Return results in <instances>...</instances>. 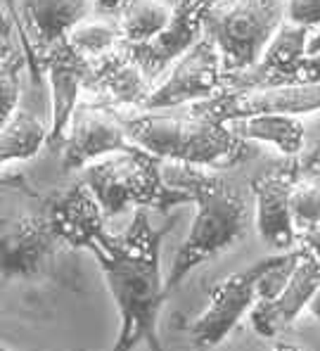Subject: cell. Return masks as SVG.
<instances>
[{
    "mask_svg": "<svg viewBox=\"0 0 320 351\" xmlns=\"http://www.w3.org/2000/svg\"><path fill=\"white\" fill-rule=\"evenodd\" d=\"M175 219L154 228L147 209H136L121 233L107 230L90 254L100 263L114 306L119 311V335L110 351H167L159 339V313L167 302V278L162 276V245Z\"/></svg>",
    "mask_w": 320,
    "mask_h": 351,
    "instance_id": "1",
    "label": "cell"
},
{
    "mask_svg": "<svg viewBox=\"0 0 320 351\" xmlns=\"http://www.w3.org/2000/svg\"><path fill=\"white\" fill-rule=\"evenodd\" d=\"M162 173L171 188L185 193L190 204H195L193 226L175 252L164 282L167 297H171L195 268L216 259L242 240L254 214L249 195L216 169L164 162Z\"/></svg>",
    "mask_w": 320,
    "mask_h": 351,
    "instance_id": "2",
    "label": "cell"
},
{
    "mask_svg": "<svg viewBox=\"0 0 320 351\" xmlns=\"http://www.w3.org/2000/svg\"><path fill=\"white\" fill-rule=\"evenodd\" d=\"M121 121L128 141L159 162L223 169L251 154V143L237 136L230 123L204 119L190 110H121Z\"/></svg>",
    "mask_w": 320,
    "mask_h": 351,
    "instance_id": "3",
    "label": "cell"
},
{
    "mask_svg": "<svg viewBox=\"0 0 320 351\" xmlns=\"http://www.w3.org/2000/svg\"><path fill=\"white\" fill-rule=\"evenodd\" d=\"M66 245L48 214V195L24 176L0 178V282H29L55 276Z\"/></svg>",
    "mask_w": 320,
    "mask_h": 351,
    "instance_id": "4",
    "label": "cell"
},
{
    "mask_svg": "<svg viewBox=\"0 0 320 351\" xmlns=\"http://www.w3.org/2000/svg\"><path fill=\"white\" fill-rule=\"evenodd\" d=\"M162 164L145 149L136 147L88 164L79 171V178L102 206L107 219L126 214L128 209H157L169 214L173 206L190 204V199L164 180Z\"/></svg>",
    "mask_w": 320,
    "mask_h": 351,
    "instance_id": "5",
    "label": "cell"
},
{
    "mask_svg": "<svg viewBox=\"0 0 320 351\" xmlns=\"http://www.w3.org/2000/svg\"><path fill=\"white\" fill-rule=\"evenodd\" d=\"M297 254L299 250H290L266 256V259L251 263L249 268L230 273L223 280L216 282L209 292L204 311L188 328L195 347L202 351L219 347L237 325L245 321L247 313L254 311L261 299L280 290L297 261Z\"/></svg>",
    "mask_w": 320,
    "mask_h": 351,
    "instance_id": "6",
    "label": "cell"
},
{
    "mask_svg": "<svg viewBox=\"0 0 320 351\" xmlns=\"http://www.w3.org/2000/svg\"><path fill=\"white\" fill-rule=\"evenodd\" d=\"M285 22L287 0H219L204 19V36L219 50L225 74H240L261 60Z\"/></svg>",
    "mask_w": 320,
    "mask_h": 351,
    "instance_id": "7",
    "label": "cell"
},
{
    "mask_svg": "<svg viewBox=\"0 0 320 351\" xmlns=\"http://www.w3.org/2000/svg\"><path fill=\"white\" fill-rule=\"evenodd\" d=\"M188 110L221 123H233L266 114H313V112H320V84L223 88L219 95L197 102V105H190Z\"/></svg>",
    "mask_w": 320,
    "mask_h": 351,
    "instance_id": "8",
    "label": "cell"
},
{
    "mask_svg": "<svg viewBox=\"0 0 320 351\" xmlns=\"http://www.w3.org/2000/svg\"><path fill=\"white\" fill-rule=\"evenodd\" d=\"M225 86V69L216 45L206 36L164 71L143 105L145 112L178 110L219 95Z\"/></svg>",
    "mask_w": 320,
    "mask_h": 351,
    "instance_id": "9",
    "label": "cell"
},
{
    "mask_svg": "<svg viewBox=\"0 0 320 351\" xmlns=\"http://www.w3.org/2000/svg\"><path fill=\"white\" fill-rule=\"evenodd\" d=\"M136 149L121 121V110L93 97H81L60 147L62 171L74 173L102 157Z\"/></svg>",
    "mask_w": 320,
    "mask_h": 351,
    "instance_id": "10",
    "label": "cell"
},
{
    "mask_svg": "<svg viewBox=\"0 0 320 351\" xmlns=\"http://www.w3.org/2000/svg\"><path fill=\"white\" fill-rule=\"evenodd\" d=\"M311 29L285 22L261 60L240 74H225L223 88H268L320 84V55H308Z\"/></svg>",
    "mask_w": 320,
    "mask_h": 351,
    "instance_id": "11",
    "label": "cell"
},
{
    "mask_svg": "<svg viewBox=\"0 0 320 351\" xmlns=\"http://www.w3.org/2000/svg\"><path fill=\"white\" fill-rule=\"evenodd\" d=\"M95 12V0H19L29 74L36 86L43 81L40 58L71 34L76 24Z\"/></svg>",
    "mask_w": 320,
    "mask_h": 351,
    "instance_id": "12",
    "label": "cell"
},
{
    "mask_svg": "<svg viewBox=\"0 0 320 351\" xmlns=\"http://www.w3.org/2000/svg\"><path fill=\"white\" fill-rule=\"evenodd\" d=\"M40 69H43V79L50 86L48 147L60 149L64 143L71 114L79 107L88 81H90L93 62L76 53L69 45V40L64 38L40 58Z\"/></svg>",
    "mask_w": 320,
    "mask_h": 351,
    "instance_id": "13",
    "label": "cell"
},
{
    "mask_svg": "<svg viewBox=\"0 0 320 351\" xmlns=\"http://www.w3.org/2000/svg\"><path fill=\"white\" fill-rule=\"evenodd\" d=\"M299 250V247H297ZM320 290V256L306 250H299L290 276L271 297L261 299L249 313L251 328L261 337H275L308 311L313 297Z\"/></svg>",
    "mask_w": 320,
    "mask_h": 351,
    "instance_id": "14",
    "label": "cell"
},
{
    "mask_svg": "<svg viewBox=\"0 0 320 351\" xmlns=\"http://www.w3.org/2000/svg\"><path fill=\"white\" fill-rule=\"evenodd\" d=\"M297 176V157L263 171L251 180L254 223L259 237L271 250H297V228L292 219V185Z\"/></svg>",
    "mask_w": 320,
    "mask_h": 351,
    "instance_id": "15",
    "label": "cell"
},
{
    "mask_svg": "<svg viewBox=\"0 0 320 351\" xmlns=\"http://www.w3.org/2000/svg\"><path fill=\"white\" fill-rule=\"evenodd\" d=\"M219 0H175L173 17L169 22V27L164 29L162 36L140 48H131L126 45V50L133 55V60L145 69V74L157 84L164 76V71L173 64L180 55H185L199 38L204 36V19L209 14V10Z\"/></svg>",
    "mask_w": 320,
    "mask_h": 351,
    "instance_id": "16",
    "label": "cell"
},
{
    "mask_svg": "<svg viewBox=\"0 0 320 351\" xmlns=\"http://www.w3.org/2000/svg\"><path fill=\"white\" fill-rule=\"evenodd\" d=\"M53 228L66 250H90L107 233V216L81 178L48 195Z\"/></svg>",
    "mask_w": 320,
    "mask_h": 351,
    "instance_id": "17",
    "label": "cell"
},
{
    "mask_svg": "<svg viewBox=\"0 0 320 351\" xmlns=\"http://www.w3.org/2000/svg\"><path fill=\"white\" fill-rule=\"evenodd\" d=\"M154 88V81L145 74L133 55L121 45L107 58L93 62V74L84 97H93L114 110H143Z\"/></svg>",
    "mask_w": 320,
    "mask_h": 351,
    "instance_id": "18",
    "label": "cell"
},
{
    "mask_svg": "<svg viewBox=\"0 0 320 351\" xmlns=\"http://www.w3.org/2000/svg\"><path fill=\"white\" fill-rule=\"evenodd\" d=\"M240 138L249 143H266L282 157H299L304 147V123L299 117L266 114L230 123Z\"/></svg>",
    "mask_w": 320,
    "mask_h": 351,
    "instance_id": "19",
    "label": "cell"
},
{
    "mask_svg": "<svg viewBox=\"0 0 320 351\" xmlns=\"http://www.w3.org/2000/svg\"><path fill=\"white\" fill-rule=\"evenodd\" d=\"M175 10V0H131L116 14L123 45L140 48L164 34Z\"/></svg>",
    "mask_w": 320,
    "mask_h": 351,
    "instance_id": "20",
    "label": "cell"
},
{
    "mask_svg": "<svg viewBox=\"0 0 320 351\" xmlns=\"http://www.w3.org/2000/svg\"><path fill=\"white\" fill-rule=\"evenodd\" d=\"M50 126L34 112L22 110L0 128V169L14 162H29L48 145Z\"/></svg>",
    "mask_w": 320,
    "mask_h": 351,
    "instance_id": "21",
    "label": "cell"
},
{
    "mask_svg": "<svg viewBox=\"0 0 320 351\" xmlns=\"http://www.w3.org/2000/svg\"><path fill=\"white\" fill-rule=\"evenodd\" d=\"M66 40H69V45L76 53L84 55L90 62L107 58V55L114 53V50L123 45L119 19L112 17V14H100V12H93L81 24H76L71 29V34L66 36Z\"/></svg>",
    "mask_w": 320,
    "mask_h": 351,
    "instance_id": "22",
    "label": "cell"
},
{
    "mask_svg": "<svg viewBox=\"0 0 320 351\" xmlns=\"http://www.w3.org/2000/svg\"><path fill=\"white\" fill-rule=\"evenodd\" d=\"M292 219L297 235L320 221V173L304 169L299 164V157L292 185Z\"/></svg>",
    "mask_w": 320,
    "mask_h": 351,
    "instance_id": "23",
    "label": "cell"
},
{
    "mask_svg": "<svg viewBox=\"0 0 320 351\" xmlns=\"http://www.w3.org/2000/svg\"><path fill=\"white\" fill-rule=\"evenodd\" d=\"M24 69H29V64L22 48H17L10 58L0 62V128L19 112Z\"/></svg>",
    "mask_w": 320,
    "mask_h": 351,
    "instance_id": "24",
    "label": "cell"
},
{
    "mask_svg": "<svg viewBox=\"0 0 320 351\" xmlns=\"http://www.w3.org/2000/svg\"><path fill=\"white\" fill-rule=\"evenodd\" d=\"M287 22L306 29H320V0H287Z\"/></svg>",
    "mask_w": 320,
    "mask_h": 351,
    "instance_id": "25",
    "label": "cell"
},
{
    "mask_svg": "<svg viewBox=\"0 0 320 351\" xmlns=\"http://www.w3.org/2000/svg\"><path fill=\"white\" fill-rule=\"evenodd\" d=\"M297 247L320 256V221L316 226H311V228L301 230V233L297 235Z\"/></svg>",
    "mask_w": 320,
    "mask_h": 351,
    "instance_id": "26",
    "label": "cell"
},
{
    "mask_svg": "<svg viewBox=\"0 0 320 351\" xmlns=\"http://www.w3.org/2000/svg\"><path fill=\"white\" fill-rule=\"evenodd\" d=\"M5 8H8L10 17H12L14 27H17V38H19V48L24 50L27 45V36H24V24H22V14H19V0H3Z\"/></svg>",
    "mask_w": 320,
    "mask_h": 351,
    "instance_id": "27",
    "label": "cell"
},
{
    "mask_svg": "<svg viewBox=\"0 0 320 351\" xmlns=\"http://www.w3.org/2000/svg\"><path fill=\"white\" fill-rule=\"evenodd\" d=\"M12 36H17V27H14V22H12V17H10L5 3L0 0V40H12Z\"/></svg>",
    "mask_w": 320,
    "mask_h": 351,
    "instance_id": "28",
    "label": "cell"
},
{
    "mask_svg": "<svg viewBox=\"0 0 320 351\" xmlns=\"http://www.w3.org/2000/svg\"><path fill=\"white\" fill-rule=\"evenodd\" d=\"M128 3H131V0H95V12L116 17V14L121 12Z\"/></svg>",
    "mask_w": 320,
    "mask_h": 351,
    "instance_id": "29",
    "label": "cell"
},
{
    "mask_svg": "<svg viewBox=\"0 0 320 351\" xmlns=\"http://www.w3.org/2000/svg\"><path fill=\"white\" fill-rule=\"evenodd\" d=\"M299 164H301L304 169H311V171L320 173V145H316L311 152L304 154V157L299 154Z\"/></svg>",
    "mask_w": 320,
    "mask_h": 351,
    "instance_id": "30",
    "label": "cell"
},
{
    "mask_svg": "<svg viewBox=\"0 0 320 351\" xmlns=\"http://www.w3.org/2000/svg\"><path fill=\"white\" fill-rule=\"evenodd\" d=\"M308 55H320V29L308 38Z\"/></svg>",
    "mask_w": 320,
    "mask_h": 351,
    "instance_id": "31",
    "label": "cell"
},
{
    "mask_svg": "<svg viewBox=\"0 0 320 351\" xmlns=\"http://www.w3.org/2000/svg\"><path fill=\"white\" fill-rule=\"evenodd\" d=\"M14 50H17V48H14L12 40H0V62H3L5 58H10Z\"/></svg>",
    "mask_w": 320,
    "mask_h": 351,
    "instance_id": "32",
    "label": "cell"
},
{
    "mask_svg": "<svg viewBox=\"0 0 320 351\" xmlns=\"http://www.w3.org/2000/svg\"><path fill=\"white\" fill-rule=\"evenodd\" d=\"M308 311H311L313 318H318V321H320V290H318L316 297H313V302H311V306H308Z\"/></svg>",
    "mask_w": 320,
    "mask_h": 351,
    "instance_id": "33",
    "label": "cell"
},
{
    "mask_svg": "<svg viewBox=\"0 0 320 351\" xmlns=\"http://www.w3.org/2000/svg\"><path fill=\"white\" fill-rule=\"evenodd\" d=\"M273 351H306V349H301V347H297V344H278Z\"/></svg>",
    "mask_w": 320,
    "mask_h": 351,
    "instance_id": "34",
    "label": "cell"
},
{
    "mask_svg": "<svg viewBox=\"0 0 320 351\" xmlns=\"http://www.w3.org/2000/svg\"><path fill=\"white\" fill-rule=\"evenodd\" d=\"M0 351H14V349H10L8 344H3V342H0Z\"/></svg>",
    "mask_w": 320,
    "mask_h": 351,
    "instance_id": "35",
    "label": "cell"
}]
</instances>
